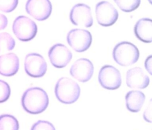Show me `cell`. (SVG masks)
Segmentation results:
<instances>
[{"mask_svg":"<svg viewBox=\"0 0 152 130\" xmlns=\"http://www.w3.org/2000/svg\"><path fill=\"white\" fill-rule=\"evenodd\" d=\"M49 103L48 95L43 89L31 87L28 89L22 98L23 109L30 114L37 115L44 112Z\"/></svg>","mask_w":152,"mask_h":130,"instance_id":"1","label":"cell"},{"mask_svg":"<svg viewBox=\"0 0 152 130\" xmlns=\"http://www.w3.org/2000/svg\"><path fill=\"white\" fill-rule=\"evenodd\" d=\"M55 95L59 101L65 104L74 103L80 95V87L74 80L69 78H61L55 87Z\"/></svg>","mask_w":152,"mask_h":130,"instance_id":"2","label":"cell"},{"mask_svg":"<svg viewBox=\"0 0 152 130\" xmlns=\"http://www.w3.org/2000/svg\"><path fill=\"white\" fill-rule=\"evenodd\" d=\"M113 58L120 66H131L138 61L140 52L137 47L132 43L122 41L114 47Z\"/></svg>","mask_w":152,"mask_h":130,"instance_id":"3","label":"cell"},{"mask_svg":"<svg viewBox=\"0 0 152 130\" xmlns=\"http://www.w3.org/2000/svg\"><path fill=\"white\" fill-rule=\"evenodd\" d=\"M12 29L16 38L22 41H31L37 33V24L25 16H19L15 19Z\"/></svg>","mask_w":152,"mask_h":130,"instance_id":"4","label":"cell"},{"mask_svg":"<svg viewBox=\"0 0 152 130\" xmlns=\"http://www.w3.org/2000/svg\"><path fill=\"white\" fill-rule=\"evenodd\" d=\"M67 41L73 50L77 53H83L91 45L92 35L87 30L73 29L67 35Z\"/></svg>","mask_w":152,"mask_h":130,"instance_id":"5","label":"cell"},{"mask_svg":"<svg viewBox=\"0 0 152 130\" xmlns=\"http://www.w3.org/2000/svg\"><path fill=\"white\" fill-rule=\"evenodd\" d=\"M98 81L100 85L106 90H117L122 84L121 74L114 66L105 65L99 70Z\"/></svg>","mask_w":152,"mask_h":130,"instance_id":"6","label":"cell"},{"mask_svg":"<svg viewBox=\"0 0 152 130\" xmlns=\"http://www.w3.org/2000/svg\"><path fill=\"white\" fill-rule=\"evenodd\" d=\"M118 16V11L109 1H102L96 4V17L101 26H111L117 22Z\"/></svg>","mask_w":152,"mask_h":130,"instance_id":"7","label":"cell"},{"mask_svg":"<svg viewBox=\"0 0 152 130\" xmlns=\"http://www.w3.org/2000/svg\"><path fill=\"white\" fill-rule=\"evenodd\" d=\"M25 70L29 76L41 78L47 71V63L44 58L38 53H29L25 56Z\"/></svg>","mask_w":152,"mask_h":130,"instance_id":"8","label":"cell"},{"mask_svg":"<svg viewBox=\"0 0 152 130\" xmlns=\"http://www.w3.org/2000/svg\"><path fill=\"white\" fill-rule=\"evenodd\" d=\"M25 10L37 20L44 21L51 14L52 4L50 0H28Z\"/></svg>","mask_w":152,"mask_h":130,"instance_id":"9","label":"cell"},{"mask_svg":"<svg viewBox=\"0 0 152 130\" xmlns=\"http://www.w3.org/2000/svg\"><path fill=\"white\" fill-rule=\"evenodd\" d=\"M50 61L56 68H63L69 64L72 59V53L62 44H54L48 52Z\"/></svg>","mask_w":152,"mask_h":130,"instance_id":"10","label":"cell"},{"mask_svg":"<svg viewBox=\"0 0 152 130\" xmlns=\"http://www.w3.org/2000/svg\"><path fill=\"white\" fill-rule=\"evenodd\" d=\"M70 20L74 25L91 27L94 23L91 7L86 4L74 5L70 13Z\"/></svg>","mask_w":152,"mask_h":130,"instance_id":"11","label":"cell"},{"mask_svg":"<svg viewBox=\"0 0 152 130\" xmlns=\"http://www.w3.org/2000/svg\"><path fill=\"white\" fill-rule=\"evenodd\" d=\"M93 63L88 58H80L71 66L70 73L71 76L80 82H87L94 74Z\"/></svg>","mask_w":152,"mask_h":130,"instance_id":"12","label":"cell"},{"mask_svg":"<svg viewBox=\"0 0 152 130\" xmlns=\"http://www.w3.org/2000/svg\"><path fill=\"white\" fill-rule=\"evenodd\" d=\"M149 82V77L140 67L132 68L126 73V84L132 89H145Z\"/></svg>","mask_w":152,"mask_h":130,"instance_id":"13","label":"cell"},{"mask_svg":"<svg viewBox=\"0 0 152 130\" xmlns=\"http://www.w3.org/2000/svg\"><path fill=\"white\" fill-rule=\"evenodd\" d=\"M19 68V59L14 53L0 56V75L6 77L14 75Z\"/></svg>","mask_w":152,"mask_h":130,"instance_id":"14","label":"cell"},{"mask_svg":"<svg viewBox=\"0 0 152 130\" xmlns=\"http://www.w3.org/2000/svg\"><path fill=\"white\" fill-rule=\"evenodd\" d=\"M134 33L137 38L145 43H151L152 40V21L143 18L137 21L134 26Z\"/></svg>","mask_w":152,"mask_h":130,"instance_id":"15","label":"cell"},{"mask_svg":"<svg viewBox=\"0 0 152 130\" xmlns=\"http://www.w3.org/2000/svg\"><path fill=\"white\" fill-rule=\"evenodd\" d=\"M145 95L139 90H132L126 95V107L130 112L137 113L140 112L143 106Z\"/></svg>","mask_w":152,"mask_h":130,"instance_id":"16","label":"cell"},{"mask_svg":"<svg viewBox=\"0 0 152 130\" xmlns=\"http://www.w3.org/2000/svg\"><path fill=\"white\" fill-rule=\"evenodd\" d=\"M19 123L16 118L10 115H0V130H18Z\"/></svg>","mask_w":152,"mask_h":130,"instance_id":"17","label":"cell"},{"mask_svg":"<svg viewBox=\"0 0 152 130\" xmlns=\"http://www.w3.org/2000/svg\"><path fill=\"white\" fill-rule=\"evenodd\" d=\"M16 41L8 32H0V53L13 50Z\"/></svg>","mask_w":152,"mask_h":130,"instance_id":"18","label":"cell"},{"mask_svg":"<svg viewBox=\"0 0 152 130\" xmlns=\"http://www.w3.org/2000/svg\"><path fill=\"white\" fill-rule=\"evenodd\" d=\"M121 10L126 13H130L138 8L141 0H114Z\"/></svg>","mask_w":152,"mask_h":130,"instance_id":"19","label":"cell"},{"mask_svg":"<svg viewBox=\"0 0 152 130\" xmlns=\"http://www.w3.org/2000/svg\"><path fill=\"white\" fill-rule=\"evenodd\" d=\"M19 0H0V11L10 13L16 8Z\"/></svg>","mask_w":152,"mask_h":130,"instance_id":"20","label":"cell"},{"mask_svg":"<svg viewBox=\"0 0 152 130\" xmlns=\"http://www.w3.org/2000/svg\"><path fill=\"white\" fill-rule=\"evenodd\" d=\"M10 95V87L5 81L0 80V103L8 100Z\"/></svg>","mask_w":152,"mask_h":130,"instance_id":"21","label":"cell"},{"mask_svg":"<svg viewBox=\"0 0 152 130\" xmlns=\"http://www.w3.org/2000/svg\"><path fill=\"white\" fill-rule=\"evenodd\" d=\"M32 130H39V129H55V127L53 126L51 123L45 121H39L33 125L31 127Z\"/></svg>","mask_w":152,"mask_h":130,"instance_id":"22","label":"cell"},{"mask_svg":"<svg viewBox=\"0 0 152 130\" xmlns=\"http://www.w3.org/2000/svg\"><path fill=\"white\" fill-rule=\"evenodd\" d=\"M7 23H8V21H7V17L4 14L0 13V30L6 28V27L7 26Z\"/></svg>","mask_w":152,"mask_h":130,"instance_id":"23","label":"cell"},{"mask_svg":"<svg viewBox=\"0 0 152 130\" xmlns=\"http://www.w3.org/2000/svg\"><path fill=\"white\" fill-rule=\"evenodd\" d=\"M151 101L149 103V106H148V109H145V112H144V119L148 123L151 122Z\"/></svg>","mask_w":152,"mask_h":130,"instance_id":"24","label":"cell"},{"mask_svg":"<svg viewBox=\"0 0 152 130\" xmlns=\"http://www.w3.org/2000/svg\"><path fill=\"white\" fill-rule=\"evenodd\" d=\"M145 66L146 68L147 71L149 72V74H151V56H150L148 58L146 59L145 63Z\"/></svg>","mask_w":152,"mask_h":130,"instance_id":"25","label":"cell"}]
</instances>
